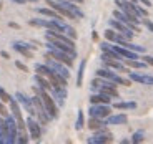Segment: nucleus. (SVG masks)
Returning a JSON list of instances; mask_svg holds the SVG:
<instances>
[{
  "label": "nucleus",
  "mask_w": 153,
  "mask_h": 144,
  "mask_svg": "<svg viewBox=\"0 0 153 144\" xmlns=\"http://www.w3.org/2000/svg\"><path fill=\"white\" fill-rule=\"evenodd\" d=\"M35 91H37V95L42 98L43 106H45V111L48 113V116L52 118V119L58 118V106H57V103H55L53 96H50L48 91L43 90V88H40V86H35Z\"/></svg>",
  "instance_id": "nucleus-1"
},
{
  "label": "nucleus",
  "mask_w": 153,
  "mask_h": 144,
  "mask_svg": "<svg viewBox=\"0 0 153 144\" xmlns=\"http://www.w3.org/2000/svg\"><path fill=\"white\" fill-rule=\"evenodd\" d=\"M97 76L105 78V80H108V81H113L115 84H123V86H130L131 84V80H125V78H122L120 75H117L115 71H111V68H100V70H97Z\"/></svg>",
  "instance_id": "nucleus-2"
},
{
  "label": "nucleus",
  "mask_w": 153,
  "mask_h": 144,
  "mask_svg": "<svg viewBox=\"0 0 153 144\" xmlns=\"http://www.w3.org/2000/svg\"><path fill=\"white\" fill-rule=\"evenodd\" d=\"M47 50H48V55L52 58H55V60H58V61H62L63 65H67V66H72L73 65V57L72 55H68L67 51H63V50H58V48H55L53 45H50L48 42H47Z\"/></svg>",
  "instance_id": "nucleus-3"
},
{
  "label": "nucleus",
  "mask_w": 153,
  "mask_h": 144,
  "mask_svg": "<svg viewBox=\"0 0 153 144\" xmlns=\"http://www.w3.org/2000/svg\"><path fill=\"white\" fill-rule=\"evenodd\" d=\"M111 141H113V134L108 133L107 129H105V126H103V128L97 129L95 134L87 139V143L88 144H105V143H111Z\"/></svg>",
  "instance_id": "nucleus-4"
},
{
  "label": "nucleus",
  "mask_w": 153,
  "mask_h": 144,
  "mask_svg": "<svg viewBox=\"0 0 153 144\" xmlns=\"http://www.w3.org/2000/svg\"><path fill=\"white\" fill-rule=\"evenodd\" d=\"M45 58H47L45 63L48 65V66L53 70L55 73H58V75H62L63 78H67V80H68V78H70V71H68V66H67V65H63L62 61H58V60H55V58H52L50 55H47Z\"/></svg>",
  "instance_id": "nucleus-5"
},
{
  "label": "nucleus",
  "mask_w": 153,
  "mask_h": 144,
  "mask_svg": "<svg viewBox=\"0 0 153 144\" xmlns=\"http://www.w3.org/2000/svg\"><path fill=\"white\" fill-rule=\"evenodd\" d=\"M108 25H110L111 28H113V30H117L118 32L120 35H123V37L126 38V40H131V38H133V35H135V32L133 30H130V28L126 27L125 23L123 22H120L118 18H110V22H108Z\"/></svg>",
  "instance_id": "nucleus-6"
},
{
  "label": "nucleus",
  "mask_w": 153,
  "mask_h": 144,
  "mask_svg": "<svg viewBox=\"0 0 153 144\" xmlns=\"http://www.w3.org/2000/svg\"><path fill=\"white\" fill-rule=\"evenodd\" d=\"M10 111H12V116L15 118V121H17V126H19L20 131H23V129L27 128V123L23 121V118H22V111H20V106H19V101H17L15 98H10Z\"/></svg>",
  "instance_id": "nucleus-7"
},
{
  "label": "nucleus",
  "mask_w": 153,
  "mask_h": 144,
  "mask_svg": "<svg viewBox=\"0 0 153 144\" xmlns=\"http://www.w3.org/2000/svg\"><path fill=\"white\" fill-rule=\"evenodd\" d=\"M15 99L19 101V104H22L23 109L27 111L30 116H35V114H37V109H35V106H33V101H32V98H28L27 95H23V93L17 91V93H15Z\"/></svg>",
  "instance_id": "nucleus-8"
},
{
  "label": "nucleus",
  "mask_w": 153,
  "mask_h": 144,
  "mask_svg": "<svg viewBox=\"0 0 153 144\" xmlns=\"http://www.w3.org/2000/svg\"><path fill=\"white\" fill-rule=\"evenodd\" d=\"M110 113H111L110 104H92V106H90V109H88V114H90V116L102 118V119H105V118H107Z\"/></svg>",
  "instance_id": "nucleus-9"
},
{
  "label": "nucleus",
  "mask_w": 153,
  "mask_h": 144,
  "mask_svg": "<svg viewBox=\"0 0 153 144\" xmlns=\"http://www.w3.org/2000/svg\"><path fill=\"white\" fill-rule=\"evenodd\" d=\"M12 48L15 50V51H19L20 55H23V57L32 58V57H33L32 51H33L37 46L32 45V43H25V42H13V43H12Z\"/></svg>",
  "instance_id": "nucleus-10"
},
{
  "label": "nucleus",
  "mask_w": 153,
  "mask_h": 144,
  "mask_svg": "<svg viewBox=\"0 0 153 144\" xmlns=\"http://www.w3.org/2000/svg\"><path fill=\"white\" fill-rule=\"evenodd\" d=\"M27 129H28V134H30L32 139L40 141V137H42V128H40V123L33 119V116H30L27 119Z\"/></svg>",
  "instance_id": "nucleus-11"
},
{
  "label": "nucleus",
  "mask_w": 153,
  "mask_h": 144,
  "mask_svg": "<svg viewBox=\"0 0 153 144\" xmlns=\"http://www.w3.org/2000/svg\"><path fill=\"white\" fill-rule=\"evenodd\" d=\"M113 17H115V18H118L120 22H123V23L126 25V27L130 28V30H133L135 33H138V32H140V25H138V23H135L133 20H131L130 17L126 15V13H123V12L120 10V8L113 12Z\"/></svg>",
  "instance_id": "nucleus-12"
},
{
  "label": "nucleus",
  "mask_w": 153,
  "mask_h": 144,
  "mask_svg": "<svg viewBox=\"0 0 153 144\" xmlns=\"http://www.w3.org/2000/svg\"><path fill=\"white\" fill-rule=\"evenodd\" d=\"M52 96H53L57 106L62 108L65 104V98H67V88L65 86H53L52 88Z\"/></svg>",
  "instance_id": "nucleus-13"
},
{
  "label": "nucleus",
  "mask_w": 153,
  "mask_h": 144,
  "mask_svg": "<svg viewBox=\"0 0 153 144\" xmlns=\"http://www.w3.org/2000/svg\"><path fill=\"white\" fill-rule=\"evenodd\" d=\"M130 75V80L135 83L140 84H146V86H152L153 84V76L152 75H142V73H135V71H128Z\"/></svg>",
  "instance_id": "nucleus-14"
},
{
  "label": "nucleus",
  "mask_w": 153,
  "mask_h": 144,
  "mask_svg": "<svg viewBox=\"0 0 153 144\" xmlns=\"http://www.w3.org/2000/svg\"><path fill=\"white\" fill-rule=\"evenodd\" d=\"M103 61V66L105 68H111V70H117V71H128L126 65L122 63V60H113V58H102Z\"/></svg>",
  "instance_id": "nucleus-15"
},
{
  "label": "nucleus",
  "mask_w": 153,
  "mask_h": 144,
  "mask_svg": "<svg viewBox=\"0 0 153 144\" xmlns=\"http://www.w3.org/2000/svg\"><path fill=\"white\" fill-rule=\"evenodd\" d=\"M126 121H128L126 114H108L107 119H105V123L110 126H120V124H125Z\"/></svg>",
  "instance_id": "nucleus-16"
},
{
  "label": "nucleus",
  "mask_w": 153,
  "mask_h": 144,
  "mask_svg": "<svg viewBox=\"0 0 153 144\" xmlns=\"http://www.w3.org/2000/svg\"><path fill=\"white\" fill-rule=\"evenodd\" d=\"M90 103H92V104H110L111 96H108V95H105V93H102V91H98V93L92 95Z\"/></svg>",
  "instance_id": "nucleus-17"
},
{
  "label": "nucleus",
  "mask_w": 153,
  "mask_h": 144,
  "mask_svg": "<svg viewBox=\"0 0 153 144\" xmlns=\"http://www.w3.org/2000/svg\"><path fill=\"white\" fill-rule=\"evenodd\" d=\"M35 10H37V13L47 17V18H62L60 13H58L57 10H53L52 7H50V8H47V7H37Z\"/></svg>",
  "instance_id": "nucleus-18"
},
{
  "label": "nucleus",
  "mask_w": 153,
  "mask_h": 144,
  "mask_svg": "<svg viewBox=\"0 0 153 144\" xmlns=\"http://www.w3.org/2000/svg\"><path fill=\"white\" fill-rule=\"evenodd\" d=\"M35 83H37V86H40V88H43V90H47V91H52V88H53V84L50 83V80L48 78H45L43 75H35Z\"/></svg>",
  "instance_id": "nucleus-19"
},
{
  "label": "nucleus",
  "mask_w": 153,
  "mask_h": 144,
  "mask_svg": "<svg viewBox=\"0 0 153 144\" xmlns=\"http://www.w3.org/2000/svg\"><path fill=\"white\" fill-rule=\"evenodd\" d=\"M30 25H35V27H42V28L50 30V28H52V18H32Z\"/></svg>",
  "instance_id": "nucleus-20"
},
{
  "label": "nucleus",
  "mask_w": 153,
  "mask_h": 144,
  "mask_svg": "<svg viewBox=\"0 0 153 144\" xmlns=\"http://www.w3.org/2000/svg\"><path fill=\"white\" fill-rule=\"evenodd\" d=\"M98 91L111 96V98H118V91H117V86H115V84H102Z\"/></svg>",
  "instance_id": "nucleus-21"
},
{
  "label": "nucleus",
  "mask_w": 153,
  "mask_h": 144,
  "mask_svg": "<svg viewBox=\"0 0 153 144\" xmlns=\"http://www.w3.org/2000/svg\"><path fill=\"white\" fill-rule=\"evenodd\" d=\"M123 61H125L126 66H131V68H138V70H143L146 68L148 65L145 63V61L142 60V58H138V60H126V58H123Z\"/></svg>",
  "instance_id": "nucleus-22"
},
{
  "label": "nucleus",
  "mask_w": 153,
  "mask_h": 144,
  "mask_svg": "<svg viewBox=\"0 0 153 144\" xmlns=\"http://www.w3.org/2000/svg\"><path fill=\"white\" fill-rule=\"evenodd\" d=\"M103 126H107V123H105L102 118H93V116H90V121H88V128H90V129L97 131V129L103 128Z\"/></svg>",
  "instance_id": "nucleus-23"
},
{
  "label": "nucleus",
  "mask_w": 153,
  "mask_h": 144,
  "mask_svg": "<svg viewBox=\"0 0 153 144\" xmlns=\"http://www.w3.org/2000/svg\"><path fill=\"white\" fill-rule=\"evenodd\" d=\"M115 109H135L137 108V103L135 101H118L113 104Z\"/></svg>",
  "instance_id": "nucleus-24"
},
{
  "label": "nucleus",
  "mask_w": 153,
  "mask_h": 144,
  "mask_svg": "<svg viewBox=\"0 0 153 144\" xmlns=\"http://www.w3.org/2000/svg\"><path fill=\"white\" fill-rule=\"evenodd\" d=\"M85 65H87V61L82 60L80 68H78V76H76V86H82V83H83V71H85Z\"/></svg>",
  "instance_id": "nucleus-25"
},
{
  "label": "nucleus",
  "mask_w": 153,
  "mask_h": 144,
  "mask_svg": "<svg viewBox=\"0 0 153 144\" xmlns=\"http://www.w3.org/2000/svg\"><path fill=\"white\" fill-rule=\"evenodd\" d=\"M83 124H85V121H83V111H78V114H76V124H75V128H76V131H80L82 128H83Z\"/></svg>",
  "instance_id": "nucleus-26"
},
{
  "label": "nucleus",
  "mask_w": 153,
  "mask_h": 144,
  "mask_svg": "<svg viewBox=\"0 0 153 144\" xmlns=\"http://www.w3.org/2000/svg\"><path fill=\"white\" fill-rule=\"evenodd\" d=\"M145 139V134H143V131H137V133L131 136V143H142V141Z\"/></svg>",
  "instance_id": "nucleus-27"
},
{
  "label": "nucleus",
  "mask_w": 153,
  "mask_h": 144,
  "mask_svg": "<svg viewBox=\"0 0 153 144\" xmlns=\"http://www.w3.org/2000/svg\"><path fill=\"white\" fill-rule=\"evenodd\" d=\"M117 33H118L117 30L110 28V30H107V32H105V38H107L108 42H115V37H117Z\"/></svg>",
  "instance_id": "nucleus-28"
},
{
  "label": "nucleus",
  "mask_w": 153,
  "mask_h": 144,
  "mask_svg": "<svg viewBox=\"0 0 153 144\" xmlns=\"http://www.w3.org/2000/svg\"><path fill=\"white\" fill-rule=\"evenodd\" d=\"M10 98H12V96L8 95L7 91H5L4 88H0V99H2L4 103H8V101H10Z\"/></svg>",
  "instance_id": "nucleus-29"
},
{
  "label": "nucleus",
  "mask_w": 153,
  "mask_h": 144,
  "mask_svg": "<svg viewBox=\"0 0 153 144\" xmlns=\"http://www.w3.org/2000/svg\"><path fill=\"white\" fill-rule=\"evenodd\" d=\"M143 23H145V25H146V28H148V30L153 33V22H152V20H148V18L145 17V18H143Z\"/></svg>",
  "instance_id": "nucleus-30"
},
{
  "label": "nucleus",
  "mask_w": 153,
  "mask_h": 144,
  "mask_svg": "<svg viewBox=\"0 0 153 144\" xmlns=\"http://www.w3.org/2000/svg\"><path fill=\"white\" fill-rule=\"evenodd\" d=\"M140 58H142V60L145 61L146 65H152V66H153V57H150V55H145V57H140Z\"/></svg>",
  "instance_id": "nucleus-31"
},
{
  "label": "nucleus",
  "mask_w": 153,
  "mask_h": 144,
  "mask_svg": "<svg viewBox=\"0 0 153 144\" xmlns=\"http://www.w3.org/2000/svg\"><path fill=\"white\" fill-rule=\"evenodd\" d=\"M0 114H2L4 118H7V116H8V111L5 109V106H4V101H0Z\"/></svg>",
  "instance_id": "nucleus-32"
},
{
  "label": "nucleus",
  "mask_w": 153,
  "mask_h": 144,
  "mask_svg": "<svg viewBox=\"0 0 153 144\" xmlns=\"http://www.w3.org/2000/svg\"><path fill=\"white\" fill-rule=\"evenodd\" d=\"M17 143H22V144H25V143H28V137L25 136V134H20V136H17Z\"/></svg>",
  "instance_id": "nucleus-33"
},
{
  "label": "nucleus",
  "mask_w": 153,
  "mask_h": 144,
  "mask_svg": "<svg viewBox=\"0 0 153 144\" xmlns=\"http://www.w3.org/2000/svg\"><path fill=\"white\" fill-rule=\"evenodd\" d=\"M15 66H17L19 70H22V71H28V68L22 63V61H15Z\"/></svg>",
  "instance_id": "nucleus-34"
},
{
  "label": "nucleus",
  "mask_w": 153,
  "mask_h": 144,
  "mask_svg": "<svg viewBox=\"0 0 153 144\" xmlns=\"http://www.w3.org/2000/svg\"><path fill=\"white\" fill-rule=\"evenodd\" d=\"M13 4H19V5H23V4H27V0H12Z\"/></svg>",
  "instance_id": "nucleus-35"
},
{
  "label": "nucleus",
  "mask_w": 153,
  "mask_h": 144,
  "mask_svg": "<svg viewBox=\"0 0 153 144\" xmlns=\"http://www.w3.org/2000/svg\"><path fill=\"white\" fill-rule=\"evenodd\" d=\"M72 2H75V4H82L83 0H72Z\"/></svg>",
  "instance_id": "nucleus-36"
},
{
  "label": "nucleus",
  "mask_w": 153,
  "mask_h": 144,
  "mask_svg": "<svg viewBox=\"0 0 153 144\" xmlns=\"http://www.w3.org/2000/svg\"><path fill=\"white\" fill-rule=\"evenodd\" d=\"M27 2H33V4H35V2H37V0H27Z\"/></svg>",
  "instance_id": "nucleus-37"
}]
</instances>
